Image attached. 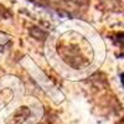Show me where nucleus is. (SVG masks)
<instances>
[{
  "instance_id": "f257e3e1",
  "label": "nucleus",
  "mask_w": 124,
  "mask_h": 124,
  "mask_svg": "<svg viewBox=\"0 0 124 124\" xmlns=\"http://www.w3.org/2000/svg\"><path fill=\"white\" fill-rule=\"evenodd\" d=\"M122 78H123V83H124V75H123V76H122Z\"/></svg>"
},
{
  "instance_id": "f03ea898",
  "label": "nucleus",
  "mask_w": 124,
  "mask_h": 124,
  "mask_svg": "<svg viewBox=\"0 0 124 124\" xmlns=\"http://www.w3.org/2000/svg\"><path fill=\"white\" fill-rule=\"evenodd\" d=\"M120 124H124V120H123V122H122V123H120Z\"/></svg>"
}]
</instances>
